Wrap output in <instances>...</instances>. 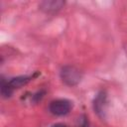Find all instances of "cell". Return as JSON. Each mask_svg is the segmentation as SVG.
Returning a JSON list of instances; mask_svg holds the SVG:
<instances>
[{
    "mask_svg": "<svg viewBox=\"0 0 127 127\" xmlns=\"http://www.w3.org/2000/svg\"><path fill=\"white\" fill-rule=\"evenodd\" d=\"M0 89H1V94L3 97L5 98H8L11 96L12 92H13V89L12 87L9 85L8 81H6L3 77L1 78V84H0Z\"/></svg>",
    "mask_w": 127,
    "mask_h": 127,
    "instance_id": "obj_6",
    "label": "cell"
},
{
    "mask_svg": "<svg viewBox=\"0 0 127 127\" xmlns=\"http://www.w3.org/2000/svg\"><path fill=\"white\" fill-rule=\"evenodd\" d=\"M31 79V76H27V75H20V76H16L11 78L8 83L9 85L12 87V89L14 88H20L21 86L25 85L27 82H29Z\"/></svg>",
    "mask_w": 127,
    "mask_h": 127,
    "instance_id": "obj_5",
    "label": "cell"
},
{
    "mask_svg": "<svg viewBox=\"0 0 127 127\" xmlns=\"http://www.w3.org/2000/svg\"><path fill=\"white\" fill-rule=\"evenodd\" d=\"M64 1L62 0H45L40 3V8L46 13H54L63 8Z\"/></svg>",
    "mask_w": 127,
    "mask_h": 127,
    "instance_id": "obj_3",
    "label": "cell"
},
{
    "mask_svg": "<svg viewBox=\"0 0 127 127\" xmlns=\"http://www.w3.org/2000/svg\"><path fill=\"white\" fill-rule=\"evenodd\" d=\"M105 104H106V94L105 92L101 91L97 94V96L93 101V108L98 115L100 116L103 115V112L105 110Z\"/></svg>",
    "mask_w": 127,
    "mask_h": 127,
    "instance_id": "obj_4",
    "label": "cell"
},
{
    "mask_svg": "<svg viewBox=\"0 0 127 127\" xmlns=\"http://www.w3.org/2000/svg\"><path fill=\"white\" fill-rule=\"evenodd\" d=\"M80 127H87V123H86V120H84V121H83V123H82V125H81Z\"/></svg>",
    "mask_w": 127,
    "mask_h": 127,
    "instance_id": "obj_8",
    "label": "cell"
},
{
    "mask_svg": "<svg viewBox=\"0 0 127 127\" xmlns=\"http://www.w3.org/2000/svg\"><path fill=\"white\" fill-rule=\"evenodd\" d=\"M71 107H72L71 102L67 99H64V98L55 99V100L51 101V103L49 104L50 112L56 116L66 115L71 110Z\"/></svg>",
    "mask_w": 127,
    "mask_h": 127,
    "instance_id": "obj_2",
    "label": "cell"
},
{
    "mask_svg": "<svg viewBox=\"0 0 127 127\" xmlns=\"http://www.w3.org/2000/svg\"><path fill=\"white\" fill-rule=\"evenodd\" d=\"M62 80L69 86L76 85L77 83L80 82L82 78V73L81 71L74 65H64L62 67L61 72H60Z\"/></svg>",
    "mask_w": 127,
    "mask_h": 127,
    "instance_id": "obj_1",
    "label": "cell"
},
{
    "mask_svg": "<svg viewBox=\"0 0 127 127\" xmlns=\"http://www.w3.org/2000/svg\"><path fill=\"white\" fill-rule=\"evenodd\" d=\"M52 127H67V126L64 125V124H63V123H56V124H54Z\"/></svg>",
    "mask_w": 127,
    "mask_h": 127,
    "instance_id": "obj_7",
    "label": "cell"
}]
</instances>
